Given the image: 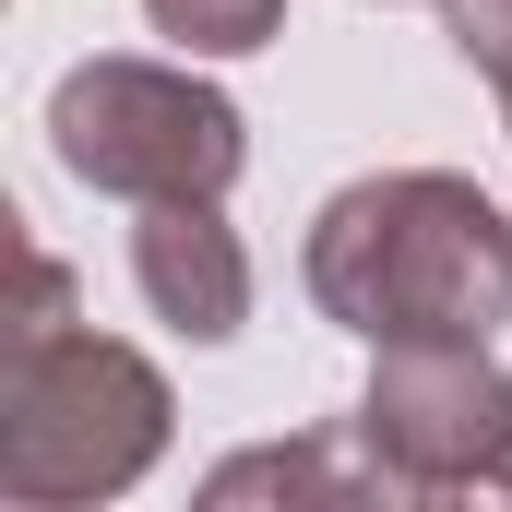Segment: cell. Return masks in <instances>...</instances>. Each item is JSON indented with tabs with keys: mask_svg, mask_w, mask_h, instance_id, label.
Segmentation results:
<instances>
[{
	"mask_svg": "<svg viewBox=\"0 0 512 512\" xmlns=\"http://www.w3.org/2000/svg\"><path fill=\"white\" fill-rule=\"evenodd\" d=\"M501 501H512V489H501Z\"/></svg>",
	"mask_w": 512,
	"mask_h": 512,
	"instance_id": "cell-9",
	"label": "cell"
},
{
	"mask_svg": "<svg viewBox=\"0 0 512 512\" xmlns=\"http://www.w3.org/2000/svg\"><path fill=\"white\" fill-rule=\"evenodd\" d=\"M203 501L239 512V501H393V489H382V465H370L358 429H298V441H251V453H227V465L203 477Z\"/></svg>",
	"mask_w": 512,
	"mask_h": 512,
	"instance_id": "cell-6",
	"label": "cell"
},
{
	"mask_svg": "<svg viewBox=\"0 0 512 512\" xmlns=\"http://www.w3.org/2000/svg\"><path fill=\"white\" fill-rule=\"evenodd\" d=\"M441 36H453V60L512 108V0H441Z\"/></svg>",
	"mask_w": 512,
	"mask_h": 512,
	"instance_id": "cell-8",
	"label": "cell"
},
{
	"mask_svg": "<svg viewBox=\"0 0 512 512\" xmlns=\"http://www.w3.org/2000/svg\"><path fill=\"white\" fill-rule=\"evenodd\" d=\"M167 370L72 322L48 346H12L0 358V501L12 512H84V501H120L155 477L167 453Z\"/></svg>",
	"mask_w": 512,
	"mask_h": 512,
	"instance_id": "cell-2",
	"label": "cell"
},
{
	"mask_svg": "<svg viewBox=\"0 0 512 512\" xmlns=\"http://www.w3.org/2000/svg\"><path fill=\"white\" fill-rule=\"evenodd\" d=\"M143 24L191 60H251V48H274L286 0H143Z\"/></svg>",
	"mask_w": 512,
	"mask_h": 512,
	"instance_id": "cell-7",
	"label": "cell"
},
{
	"mask_svg": "<svg viewBox=\"0 0 512 512\" xmlns=\"http://www.w3.org/2000/svg\"><path fill=\"white\" fill-rule=\"evenodd\" d=\"M131 286H143V310H155L167 334H191V346H227V334L251 322V251H239V227L215 215V191L143 203V227H131Z\"/></svg>",
	"mask_w": 512,
	"mask_h": 512,
	"instance_id": "cell-5",
	"label": "cell"
},
{
	"mask_svg": "<svg viewBox=\"0 0 512 512\" xmlns=\"http://www.w3.org/2000/svg\"><path fill=\"white\" fill-rule=\"evenodd\" d=\"M393 501L512 489V370L489 346H370V393L346 417Z\"/></svg>",
	"mask_w": 512,
	"mask_h": 512,
	"instance_id": "cell-4",
	"label": "cell"
},
{
	"mask_svg": "<svg viewBox=\"0 0 512 512\" xmlns=\"http://www.w3.org/2000/svg\"><path fill=\"white\" fill-rule=\"evenodd\" d=\"M48 155L131 215L191 203V191L227 203V179L251 167V120H239L227 84L191 72V48L179 60H72L60 96H48Z\"/></svg>",
	"mask_w": 512,
	"mask_h": 512,
	"instance_id": "cell-3",
	"label": "cell"
},
{
	"mask_svg": "<svg viewBox=\"0 0 512 512\" xmlns=\"http://www.w3.org/2000/svg\"><path fill=\"white\" fill-rule=\"evenodd\" d=\"M298 274L358 346H489L512 322V203L453 167H382L310 215Z\"/></svg>",
	"mask_w": 512,
	"mask_h": 512,
	"instance_id": "cell-1",
	"label": "cell"
}]
</instances>
